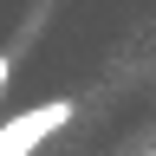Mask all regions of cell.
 Segmentation results:
<instances>
[{
	"label": "cell",
	"instance_id": "1",
	"mask_svg": "<svg viewBox=\"0 0 156 156\" xmlns=\"http://www.w3.org/2000/svg\"><path fill=\"white\" fill-rule=\"evenodd\" d=\"M65 124H72L65 98H52V104H39V111H20L13 124H0V156H33L52 130H65Z\"/></svg>",
	"mask_w": 156,
	"mask_h": 156
},
{
	"label": "cell",
	"instance_id": "2",
	"mask_svg": "<svg viewBox=\"0 0 156 156\" xmlns=\"http://www.w3.org/2000/svg\"><path fill=\"white\" fill-rule=\"evenodd\" d=\"M7 72H13V58H7V52H0V91H7Z\"/></svg>",
	"mask_w": 156,
	"mask_h": 156
}]
</instances>
